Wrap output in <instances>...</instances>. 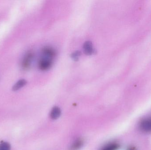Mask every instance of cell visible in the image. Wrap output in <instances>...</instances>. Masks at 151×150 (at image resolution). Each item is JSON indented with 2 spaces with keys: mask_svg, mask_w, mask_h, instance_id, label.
<instances>
[{
  "mask_svg": "<svg viewBox=\"0 0 151 150\" xmlns=\"http://www.w3.org/2000/svg\"><path fill=\"white\" fill-rule=\"evenodd\" d=\"M139 127L143 132L151 133V117L142 119L139 123Z\"/></svg>",
  "mask_w": 151,
  "mask_h": 150,
  "instance_id": "1",
  "label": "cell"
},
{
  "mask_svg": "<svg viewBox=\"0 0 151 150\" xmlns=\"http://www.w3.org/2000/svg\"><path fill=\"white\" fill-rule=\"evenodd\" d=\"M52 65V59L44 57L40 60L39 63V67L41 70H46L49 69Z\"/></svg>",
  "mask_w": 151,
  "mask_h": 150,
  "instance_id": "2",
  "label": "cell"
},
{
  "mask_svg": "<svg viewBox=\"0 0 151 150\" xmlns=\"http://www.w3.org/2000/svg\"><path fill=\"white\" fill-rule=\"evenodd\" d=\"M33 57V54L32 52H29L26 55L22 61V68L24 69H27L29 68Z\"/></svg>",
  "mask_w": 151,
  "mask_h": 150,
  "instance_id": "3",
  "label": "cell"
},
{
  "mask_svg": "<svg viewBox=\"0 0 151 150\" xmlns=\"http://www.w3.org/2000/svg\"><path fill=\"white\" fill-rule=\"evenodd\" d=\"M42 53L44 57L52 59L55 56L56 52L54 48L50 47H46L42 49Z\"/></svg>",
  "mask_w": 151,
  "mask_h": 150,
  "instance_id": "4",
  "label": "cell"
},
{
  "mask_svg": "<svg viewBox=\"0 0 151 150\" xmlns=\"http://www.w3.org/2000/svg\"><path fill=\"white\" fill-rule=\"evenodd\" d=\"M83 49L85 54L88 55H91L95 53L92 42L90 41L85 42L83 44Z\"/></svg>",
  "mask_w": 151,
  "mask_h": 150,
  "instance_id": "5",
  "label": "cell"
},
{
  "mask_svg": "<svg viewBox=\"0 0 151 150\" xmlns=\"http://www.w3.org/2000/svg\"><path fill=\"white\" fill-rule=\"evenodd\" d=\"M61 114V111L59 107H55L52 108L50 113V117L52 119H58Z\"/></svg>",
  "mask_w": 151,
  "mask_h": 150,
  "instance_id": "6",
  "label": "cell"
},
{
  "mask_svg": "<svg viewBox=\"0 0 151 150\" xmlns=\"http://www.w3.org/2000/svg\"><path fill=\"white\" fill-rule=\"evenodd\" d=\"M119 144L116 142H111L105 145L100 150H117L119 148Z\"/></svg>",
  "mask_w": 151,
  "mask_h": 150,
  "instance_id": "7",
  "label": "cell"
},
{
  "mask_svg": "<svg viewBox=\"0 0 151 150\" xmlns=\"http://www.w3.org/2000/svg\"><path fill=\"white\" fill-rule=\"evenodd\" d=\"M83 144V141L82 139H78L73 143L70 147V150H78L81 149Z\"/></svg>",
  "mask_w": 151,
  "mask_h": 150,
  "instance_id": "8",
  "label": "cell"
},
{
  "mask_svg": "<svg viewBox=\"0 0 151 150\" xmlns=\"http://www.w3.org/2000/svg\"><path fill=\"white\" fill-rule=\"evenodd\" d=\"M27 81L25 79H20L19 81H18L12 87V90L14 91L18 90L19 89L24 87L26 85Z\"/></svg>",
  "mask_w": 151,
  "mask_h": 150,
  "instance_id": "9",
  "label": "cell"
},
{
  "mask_svg": "<svg viewBox=\"0 0 151 150\" xmlns=\"http://www.w3.org/2000/svg\"><path fill=\"white\" fill-rule=\"evenodd\" d=\"M10 144L6 142L2 141L0 143V150H10Z\"/></svg>",
  "mask_w": 151,
  "mask_h": 150,
  "instance_id": "10",
  "label": "cell"
},
{
  "mask_svg": "<svg viewBox=\"0 0 151 150\" xmlns=\"http://www.w3.org/2000/svg\"><path fill=\"white\" fill-rule=\"evenodd\" d=\"M81 53L80 51H76L72 54L71 55V57L72 59L73 60L76 61H78L79 60L80 56H81Z\"/></svg>",
  "mask_w": 151,
  "mask_h": 150,
  "instance_id": "11",
  "label": "cell"
},
{
  "mask_svg": "<svg viewBox=\"0 0 151 150\" xmlns=\"http://www.w3.org/2000/svg\"><path fill=\"white\" fill-rule=\"evenodd\" d=\"M128 150H135V149H134V148H133V147H132V148H129V149H128Z\"/></svg>",
  "mask_w": 151,
  "mask_h": 150,
  "instance_id": "12",
  "label": "cell"
}]
</instances>
